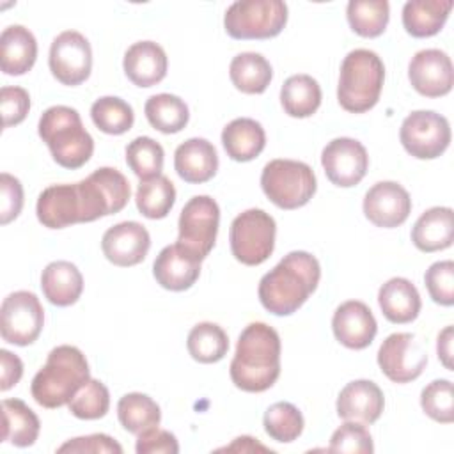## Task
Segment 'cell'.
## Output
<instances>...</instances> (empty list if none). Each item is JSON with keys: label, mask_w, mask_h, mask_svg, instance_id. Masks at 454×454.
I'll use <instances>...</instances> for the list:
<instances>
[{"label": "cell", "mask_w": 454, "mask_h": 454, "mask_svg": "<svg viewBox=\"0 0 454 454\" xmlns=\"http://www.w3.org/2000/svg\"><path fill=\"white\" fill-rule=\"evenodd\" d=\"M135 202L140 215H144L145 218H165L176 202V188L172 181L163 174L144 179L137 186Z\"/></svg>", "instance_id": "d590c367"}, {"label": "cell", "mask_w": 454, "mask_h": 454, "mask_svg": "<svg viewBox=\"0 0 454 454\" xmlns=\"http://www.w3.org/2000/svg\"><path fill=\"white\" fill-rule=\"evenodd\" d=\"M427 364V353L413 333L397 332L388 335L378 349V365L394 383L417 380Z\"/></svg>", "instance_id": "4fadbf2b"}, {"label": "cell", "mask_w": 454, "mask_h": 454, "mask_svg": "<svg viewBox=\"0 0 454 454\" xmlns=\"http://www.w3.org/2000/svg\"><path fill=\"white\" fill-rule=\"evenodd\" d=\"M151 248L147 229L133 220L110 227L101 238L103 255L115 266L128 268L142 262Z\"/></svg>", "instance_id": "ac0fdd59"}, {"label": "cell", "mask_w": 454, "mask_h": 454, "mask_svg": "<svg viewBox=\"0 0 454 454\" xmlns=\"http://www.w3.org/2000/svg\"><path fill=\"white\" fill-rule=\"evenodd\" d=\"M0 110L4 128L20 124L30 110V96L21 87H2L0 90Z\"/></svg>", "instance_id": "bcb514c9"}, {"label": "cell", "mask_w": 454, "mask_h": 454, "mask_svg": "<svg viewBox=\"0 0 454 454\" xmlns=\"http://www.w3.org/2000/svg\"><path fill=\"white\" fill-rule=\"evenodd\" d=\"M122 67L133 85L153 87L165 78L168 60L165 50L158 43L138 41L126 50Z\"/></svg>", "instance_id": "603a6c76"}, {"label": "cell", "mask_w": 454, "mask_h": 454, "mask_svg": "<svg viewBox=\"0 0 454 454\" xmlns=\"http://www.w3.org/2000/svg\"><path fill=\"white\" fill-rule=\"evenodd\" d=\"M328 450L348 454H371L374 450L372 436L362 422L346 420L340 427L333 431Z\"/></svg>", "instance_id": "ee69618b"}, {"label": "cell", "mask_w": 454, "mask_h": 454, "mask_svg": "<svg viewBox=\"0 0 454 454\" xmlns=\"http://www.w3.org/2000/svg\"><path fill=\"white\" fill-rule=\"evenodd\" d=\"M385 82V66L372 50L356 48L349 51L342 64L337 85L339 105L351 114L371 110L381 94Z\"/></svg>", "instance_id": "5b68a950"}, {"label": "cell", "mask_w": 454, "mask_h": 454, "mask_svg": "<svg viewBox=\"0 0 454 454\" xmlns=\"http://www.w3.org/2000/svg\"><path fill=\"white\" fill-rule=\"evenodd\" d=\"M364 215L376 227L394 229L406 222L411 213L410 193L395 181L372 184L364 197Z\"/></svg>", "instance_id": "2e32d148"}, {"label": "cell", "mask_w": 454, "mask_h": 454, "mask_svg": "<svg viewBox=\"0 0 454 454\" xmlns=\"http://www.w3.org/2000/svg\"><path fill=\"white\" fill-rule=\"evenodd\" d=\"M89 380L85 355L74 346L62 344L48 353L46 364L32 380L30 392L43 408H59L67 404Z\"/></svg>", "instance_id": "3957f363"}, {"label": "cell", "mask_w": 454, "mask_h": 454, "mask_svg": "<svg viewBox=\"0 0 454 454\" xmlns=\"http://www.w3.org/2000/svg\"><path fill=\"white\" fill-rule=\"evenodd\" d=\"M424 282L434 303L443 307H450L454 303V262L452 261H438L431 264L424 275Z\"/></svg>", "instance_id": "f6af8a7d"}, {"label": "cell", "mask_w": 454, "mask_h": 454, "mask_svg": "<svg viewBox=\"0 0 454 454\" xmlns=\"http://www.w3.org/2000/svg\"><path fill=\"white\" fill-rule=\"evenodd\" d=\"M314 170L296 160H271L261 174L264 195L280 209H298L316 193Z\"/></svg>", "instance_id": "8992f818"}, {"label": "cell", "mask_w": 454, "mask_h": 454, "mask_svg": "<svg viewBox=\"0 0 454 454\" xmlns=\"http://www.w3.org/2000/svg\"><path fill=\"white\" fill-rule=\"evenodd\" d=\"M90 117L96 128L106 135H122L131 129L135 114L129 103L117 96H103L90 106Z\"/></svg>", "instance_id": "f35d334b"}, {"label": "cell", "mask_w": 454, "mask_h": 454, "mask_svg": "<svg viewBox=\"0 0 454 454\" xmlns=\"http://www.w3.org/2000/svg\"><path fill=\"white\" fill-rule=\"evenodd\" d=\"M0 390L5 392L9 388H12L23 374V364L21 360L7 351V349H0Z\"/></svg>", "instance_id": "f907efd6"}, {"label": "cell", "mask_w": 454, "mask_h": 454, "mask_svg": "<svg viewBox=\"0 0 454 454\" xmlns=\"http://www.w3.org/2000/svg\"><path fill=\"white\" fill-rule=\"evenodd\" d=\"M262 426L266 434L280 443L294 442L305 426L301 411L286 401L271 404L262 417Z\"/></svg>", "instance_id": "ab89813d"}, {"label": "cell", "mask_w": 454, "mask_h": 454, "mask_svg": "<svg viewBox=\"0 0 454 454\" xmlns=\"http://www.w3.org/2000/svg\"><path fill=\"white\" fill-rule=\"evenodd\" d=\"M48 64L51 74L62 85H80L89 78L92 69L90 43L76 30H64L50 46Z\"/></svg>", "instance_id": "5bb4252c"}, {"label": "cell", "mask_w": 454, "mask_h": 454, "mask_svg": "<svg viewBox=\"0 0 454 454\" xmlns=\"http://www.w3.org/2000/svg\"><path fill=\"white\" fill-rule=\"evenodd\" d=\"M232 383L245 392H264L280 376V337L275 328L255 321L241 332L229 367Z\"/></svg>", "instance_id": "7a4b0ae2"}, {"label": "cell", "mask_w": 454, "mask_h": 454, "mask_svg": "<svg viewBox=\"0 0 454 454\" xmlns=\"http://www.w3.org/2000/svg\"><path fill=\"white\" fill-rule=\"evenodd\" d=\"M287 23V5L282 0H239L223 16L225 32L232 39H270Z\"/></svg>", "instance_id": "52a82bcc"}, {"label": "cell", "mask_w": 454, "mask_h": 454, "mask_svg": "<svg viewBox=\"0 0 454 454\" xmlns=\"http://www.w3.org/2000/svg\"><path fill=\"white\" fill-rule=\"evenodd\" d=\"M222 144L231 160L250 161L262 153L266 145V133L255 119L239 117L223 128Z\"/></svg>", "instance_id": "f1b7e54d"}, {"label": "cell", "mask_w": 454, "mask_h": 454, "mask_svg": "<svg viewBox=\"0 0 454 454\" xmlns=\"http://www.w3.org/2000/svg\"><path fill=\"white\" fill-rule=\"evenodd\" d=\"M163 156V147L151 137H137L126 145V163L140 181L161 174Z\"/></svg>", "instance_id": "60d3db41"}, {"label": "cell", "mask_w": 454, "mask_h": 454, "mask_svg": "<svg viewBox=\"0 0 454 454\" xmlns=\"http://www.w3.org/2000/svg\"><path fill=\"white\" fill-rule=\"evenodd\" d=\"M37 59V41L23 25H9L0 35V67L9 76L32 69Z\"/></svg>", "instance_id": "484cf974"}, {"label": "cell", "mask_w": 454, "mask_h": 454, "mask_svg": "<svg viewBox=\"0 0 454 454\" xmlns=\"http://www.w3.org/2000/svg\"><path fill=\"white\" fill-rule=\"evenodd\" d=\"M229 76L232 85L245 94H262L273 76L271 64L255 51H243L231 60Z\"/></svg>", "instance_id": "1f68e13d"}, {"label": "cell", "mask_w": 454, "mask_h": 454, "mask_svg": "<svg viewBox=\"0 0 454 454\" xmlns=\"http://www.w3.org/2000/svg\"><path fill=\"white\" fill-rule=\"evenodd\" d=\"M188 353L200 364H215L222 360L229 351V337L216 323L195 325L186 339Z\"/></svg>", "instance_id": "8d00e7d4"}, {"label": "cell", "mask_w": 454, "mask_h": 454, "mask_svg": "<svg viewBox=\"0 0 454 454\" xmlns=\"http://www.w3.org/2000/svg\"><path fill=\"white\" fill-rule=\"evenodd\" d=\"M452 239L454 213L450 207L445 206H434L424 211L411 229L413 245L426 254L449 248L452 245Z\"/></svg>", "instance_id": "d4e9b609"}, {"label": "cell", "mask_w": 454, "mask_h": 454, "mask_svg": "<svg viewBox=\"0 0 454 454\" xmlns=\"http://www.w3.org/2000/svg\"><path fill=\"white\" fill-rule=\"evenodd\" d=\"M280 103L291 117H310L321 105V87L310 74H293L280 89Z\"/></svg>", "instance_id": "d6a6232c"}, {"label": "cell", "mask_w": 454, "mask_h": 454, "mask_svg": "<svg viewBox=\"0 0 454 454\" xmlns=\"http://www.w3.org/2000/svg\"><path fill=\"white\" fill-rule=\"evenodd\" d=\"M383 392L371 380L349 381L337 397V415L342 420L372 424L383 413Z\"/></svg>", "instance_id": "7402d4cb"}, {"label": "cell", "mask_w": 454, "mask_h": 454, "mask_svg": "<svg viewBox=\"0 0 454 454\" xmlns=\"http://www.w3.org/2000/svg\"><path fill=\"white\" fill-rule=\"evenodd\" d=\"M220 450H229V452H254V450H261V452H271V449L261 445L259 442H255V438L252 436H238L231 445L220 449Z\"/></svg>", "instance_id": "f5cc1de1"}, {"label": "cell", "mask_w": 454, "mask_h": 454, "mask_svg": "<svg viewBox=\"0 0 454 454\" xmlns=\"http://www.w3.org/2000/svg\"><path fill=\"white\" fill-rule=\"evenodd\" d=\"M332 330L342 346L349 349H364L374 340L378 323L364 301L349 300L335 309Z\"/></svg>", "instance_id": "d6986e66"}, {"label": "cell", "mask_w": 454, "mask_h": 454, "mask_svg": "<svg viewBox=\"0 0 454 454\" xmlns=\"http://www.w3.org/2000/svg\"><path fill=\"white\" fill-rule=\"evenodd\" d=\"M135 450L138 454H177L179 443L170 431L156 426L137 434Z\"/></svg>", "instance_id": "c3c4849f"}, {"label": "cell", "mask_w": 454, "mask_h": 454, "mask_svg": "<svg viewBox=\"0 0 454 454\" xmlns=\"http://www.w3.org/2000/svg\"><path fill=\"white\" fill-rule=\"evenodd\" d=\"M37 220L48 229H64L73 223H83L78 186L51 184L39 193L35 206Z\"/></svg>", "instance_id": "ffe728a7"}, {"label": "cell", "mask_w": 454, "mask_h": 454, "mask_svg": "<svg viewBox=\"0 0 454 454\" xmlns=\"http://www.w3.org/2000/svg\"><path fill=\"white\" fill-rule=\"evenodd\" d=\"M41 289L51 305L69 307L83 291V277L73 262L53 261L41 273Z\"/></svg>", "instance_id": "83f0119b"}, {"label": "cell", "mask_w": 454, "mask_h": 454, "mask_svg": "<svg viewBox=\"0 0 454 454\" xmlns=\"http://www.w3.org/2000/svg\"><path fill=\"white\" fill-rule=\"evenodd\" d=\"M57 452H80V454H99V452H115L121 454L122 447L108 434L96 433V434H87V436H78L73 440H67L62 443Z\"/></svg>", "instance_id": "681fc988"}, {"label": "cell", "mask_w": 454, "mask_h": 454, "mask_svg": "<svg viewBox=\"0 0 454 454\" xmlns=\"http://www.w3.org/2000/svg\"><path fill=\"white\" fill-rule=\"evenodd\" d=\"M76 186L83 222H94L101 216L119 213L124 209L131 195L128 179L112 167L96 168L90 176L76 183Z\"/></svg>", "instance_id": "9c48e42d"}, {"label": "cell", "mask_w": 454, "mask_h": 454, "mask_svg": "<svg viewBox=\"0 0 454 454\" xmlns=\"http://www.w3.org/2000/svg\"><path fill=\"white\" fill-rule=\"evenodd\" d=\"M452 9V0H410L403 7V27L413 37L436 35Z\"/></svg>", "instance_id": "f546056e"}, {"label": "cell", "mask_w": 454, "mask_h": 454, "mask_svg": "<svg viewBox=\"0 0 454 454\" xmlns=\"http://www.w3.org/2000/svg\"><path fill=\"white\" fill-rule=\"evenodd\" d=\"M378 303L383 316L395 325L411 323L422 307L417 287L403 277H394L380 287Z\"/></svg>", "instance_id": "4316f807"}, {"label": "cell", "mask_w": 454, "mask_h": 454, "mask_svg": "<svg viewBox=\"0 0 454 454\" xmlns=\"http://www.w3.org/2000/svg\"><path fill=\"white\" fill-rule=\"evenodd\" d=\"M44 325V310L39 298L30 291L7 294L0 309L2 339L14 346L32 344Z\"/></svg>", "instance_id": "7c38bea8"}, {"label": "cell", "mask_w": 454, "mask_h": 454, "mask_svg": "<svg viewBox=\"0 0 454 454\" xmlns=\"http://www.w3.org/2000/svg\"><path fill=\"white\" fill-rule=\"evenodd\" d=\"M37 131L53 160L64 168L83 167L94 153V140L83 128L80 114L71 106L55 105L46 108L39 119Z\"/></svg>", "instance_id": "277c9868"}, {"label": "cell", "mask_w": 454, "mask_h": 454, "mask_svg": "<svg viewBox=\"0 0 454 454\" xmlns=\"http://www.w3.org/2000/svg\"><path fill=\"white\" fill-rule=\"evenodd\" d=\"M41 422L21 399L2 401V442L30 447L39 436Z\"/></svg>", "instance_id": "4dcf8cb0"}, {"label": "cell", "mask_w": 454, "mask_h": 454, "mask_svg": "<svg viewBox=\"0 0 454 454\" xmlns=\"http://www.w3.org/2000/svg\"><path fill=\"white\" fill-rule=\"evenodd\" d=\"M411 87L426 98H440L450 92L454 71L450 57L436 48L417 51L408 66Z\"/></svg>", "instance_id": "e0dca14e"}, {"label": "cell", "mask_w": 454, "mask_h": 454, "mask_svg": "<svg viewBox=\"0 0 454 454\" xmlns=\"http://www.w3.org/2000/svg\"><path fill=\"white\" fill-rule=\"evenodd\" d=\"M69 411L76 419L83 420H96L106 415L110 408V394L105 383L99 380H89L67 403Z\"/></svg>", "instance_id": "b9f144b4"}, {"label": "cell", "mask_w": 454, "mask_h": 454, "mask_svg": "<svg viewBox=\"0 0 454 454\" xmlns=\"http://www.w3.org/2000/svg\"><path fill=\"white\" fill-rule=\"evenodd\" d=\"M399 140L413 158L434 160L450 144V126L443 115L433 110H415L404 117Z\"/></svg>", "instance_id": "8fae6325"}, {"label": "cell", "mask_w": 454, "mask_h": 454, "mask_svg": "<svg viewBox=\"0 0 454 454\" xmlns=\"http://www.w3.org/2000/svg\"><path fill=\"white\" fill-rule=\"evenodd\" d=\"M153 275L163 289L184 291L197 282L200 275V259L183 245L174 243L156 255Z\"/></svg>", "instance_id": "44dd1931"}, {"label": "cell", "mask_w": 454, "mask_h": 454, "mask_svg": "<svg viewBox=\"0 0 454 454\" xmlns=\"http://www.w3.org/2000/svg\"><path fill=\"white\" fill-rule=\"evenodd\" d=\"M220 207L216 200L209 195H195L181 209L177 243L202 261L215 247Z\"/></svg>", "instance_id": "30bf717a"}, {"label": "cell", "mask_w": 454, "mask_h": 454, "mask_svg": "<svg viewBox=\"0 0 454 454\" xmlns=\"http://www.w3.org/2000/svg\"><path fill=\"white\" fill-rule=\"evenodd\" d=\"M436 353L440 362L445 365V369L452 371V326H445L440 333H438V340H436Z\"/></svg>", "instance_id": "816d5d0a"}, {"label": "cell", "mask_w": 454, "mask_h": 454, "mask_svg": "<svg viewBox=\"0 0 454 454\" xmlns=\"http://www.w3.org/2000/svg\"><path fill=\"white\" fill-rule=\"evenodd\" d=\"M351 30L362 37H378L385 32L390 18L387 0H351L346 9Z\"/></svg>", "instance_id": "74e56055"}, {"label": "cell", "mask_w": 454, "mask_h": 454, "mask_svg": "<svg viewBox=\"0 0 454 454\" xmlns=\"http://www.w3.org/2000/svg\"><path fill=\"white\" fill-rule=\"evenodd\" d=\"M319 278V261L309 252L294 250L261 278L257 294L268 312L289 316L309 300Z\"/></svg>", "instance_id": "6da1fadb"}, {"label": "cell", "mask_w": 454, "mask_h": 454, "mask_svg": "<svg viewBox=\"0 0 454 454\" xmlns=\"http://www.w3.org/2000/svg\"><path fill=\"white\" fill-rule=\"evenodd\" d=\"M145 117L149 124L161 133H179L190 119L186 103L174 94H154L144 105Z\"/></svg>", "instance_id": "836d02e7"}, {"label": "cell", "mask_w": 454, "mask_h": 454, "mask_svg": "<svg viewBox=\"0 0 454 454\" xmlns=\"http://www.w3.org/2000/svg\"><path fill=\"white\" fill-rule=\"evenodd\" d=\"M174 168L177 176L192 184L209 181L218 170V154L206 138H188L174 153Z\"/></svg>", "instance_id": "cb8c5ba5"}, {"label": "cell", "mask_w": 454, "mask_h": 454, "mask_svg": "<svg viewBox=\"0 0 454 454\" xmlns=\"http://www.w3.org/2000/svg\"><path fill=\"white\" fill-rule=\"evenodd\" d=\"M321 165L332 184L351 188L365 177L369 156L358 140L339 137L325 145L321 153Z\"/></svg>", "instance_id": "9a60e30c"}, {"label": "cell", "mask_w": 454, "mask_h": 454, "mask_svg": "<svg viewBox=\"0 0 454 454\" xmlns=\"http://www.w3.org/2000/svg\"><path fill=\"white\" fill-rule=\"evenodd\" d=\"M117 417L121 426L133 434H138L149 427H156L161 420L158 403L142 392H129L117 403Z\"/></svg>", "instance_id": "e575fe53"}, {"label": "cell", "mask_w": 454, "mask_h": 454, "mask_svg": "<svg viewBox=\"0 0 454 454\" xmlns=\"http://www.w3.org/2000/svg\"><path fill=\"white\" fill-rule=\"evenodd\" d=\"M275 234L277 223L270 213L255 207L247 209L231 223V252L241 264H262L273 254Z\"/></svg>", "instance_id": "ba28073f"}, {"label": "cell", "mask_w": 454, "mask_h": 454, "mask_svg": "<svg viewBox=\"0 0 454 454\" xmlns=\"http://www.w3.org/2000/svg\"><path fill=\"white\" fill-rule=\"evenodd\" d=\"M420 406L427 417L440 424L454 420V392L449 380H434L420 392Z\"/></svg>", "instance_id": "7bdbcfd3"}, {"label": "cell", "mask_w": 454, "mask_h": 454, "mask_svg": "<svg viewBox=\"0 0 454 454\" xmlns=\"http://www.w3.org/2000/svg\"><path fill=\"white\" fill-rule=\"evenodd\" d=\"M23 207V186L18 177L2 172L0 174V223L12 222Z\"/></svg>", "instance_id": "7dc6e473"}]
</instances>
